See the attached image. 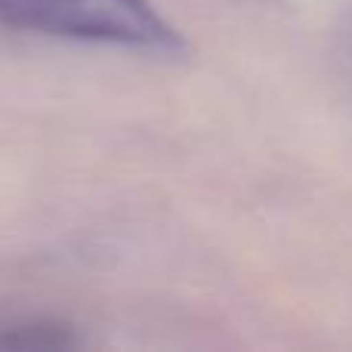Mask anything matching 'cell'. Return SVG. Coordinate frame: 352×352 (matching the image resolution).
I'll return each mask as SVG.
<instances>
[{"label":"cell","mask_w":352,"mask_h":352,"mask_svg":"<svg viewBox=\"0 0 352 352\" xmlns=\"http://www.w3.org/2000/svg\"><path fill=\"white\" fill-rule=\"evenodd\" d=\"M0 25L84 43L179 53L186 41L148 0H0Z\"/></svg>","instance_id":"obj_1"},{"label":"cell","mask_w":352,"mask_h":352,"mask_svg":"<svg viewBox=\"0 0 352 352\" xmlns=\"http://www.w3.org/2000/svg\"><path fill=\"white\" fill-rule=\"evenodd\" d=\"M78 346L72 324L53 318H22L0 324V349H72Z\"/></svg>","instance_id":"obj_2"}]
</instances>
